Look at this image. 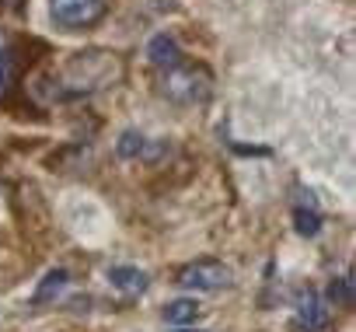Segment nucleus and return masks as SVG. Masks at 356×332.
I'll return each mask as SVG.
<instances>
[{
  "label": "nucleus",
  "mask_w": 356,
  "mask_h": 332,
  "mask_svg": "<svg viewBox=\"0 0 356 332\" xmlns=\"http://www.w3.org/2000/svg\"><path fill=\"white\" fill-rule=\"evenodd\" d=\"M213 88V77L207 67H186V63H175L161 74V95L175 105H196L207 102Z\"/></svg>",
  "instance_id": "obj_1"
},
{
  "label": "nucleus",
  "mask_w": 356,
  "mask_h": 332,
  "mask_svg": "<svg viewBox=\"0 0 356 332\" xmlns=\"http://www.w3.org/2000/svg\"><path fill=\"white\" fill-rule=\"evenodd\" d=\"M178 287H186V290H224V287H231L234 283V273H231V266L227 262H220V259H196V262H189L182 273H178V280H175Z\"/></svg>",
  "instance_id": "obj_2"
},
{
  "label": "nucleus",
  "mask_w": 356,
  "mask_h": 332,
  "mask_svg": "<svg viewBox=\"0 0 356 332\" xmlns=\"http://www.w3.org/2000/svg\"><path fill=\"white\" fill-rule=\"evenodd\" d=\"M108 8V0H49V15L60 29L77 32V29H91L95 22H102Z\"/></svg>",
  "instance_id": "obj_3"
},
{
  "label": "nucleus",
  "mask_w": 356,
  "mask_h": 332,
  "mask_svg": "<svg viewBox=\"0 0 356 332\" xmlns=\"http://www.w3.org/2000/svg\"><path fill=\"white\" fill-rule=\"evenodd\" d=\"M325 322H328V311H325V304H321L318 290H300V294H297L293 325H297V329H307V332H314V329H321Z\"/></svg>",
  "instance_id": "obj_4"
},
{
  "label": "nucleus",
  "mask_w": 356,
  "mask_h": 332,
  "mask_svg": "<svg viewBox=\"0 0 356 332\" xmlns=\"http://www.w3.org/2000/svg\"><path fill=\"white\" fill-rule=\"evenodd\" d=\"M108 283L115 290H122L126 297H136L147 290V273L136 266H115V269H108Z\"/></svg>",
  "instance_id": "obj_5"
},
{
  "label": "nucleus",
  "mask_w": 356,
  "mask_h": 332,
  "mask_svg": "<svg viewBox=\"0 0 356 332\" xmlns=\"http://www.w3.org/2000/svg\"><path fill=\"white\" fill-rule=\"evenodd\" d=\"M147 56H150V63L161 67V70L182 63V49H178V42H175L171 35H154L150 46H147Z\"/></svg>",
  "instance_id": "obj_6"
},
{
  "label": "nucleus",
  "mask_w": 356,
  "mask_h": 332,
  "mask_svg": "<svg viewBox=\"0 0 356 332\" xmlns=\"http://www.w3.org/2000/svg\"><path fill=\"white\" fill-rule=\"evenodd\" d=\"M67 283H70V273H67V269H53V273L42 280V287L35 290V304H46V301L60 297V294L67 290Z\"/></svg>",
  "instance_id": "obj_7"
},
{
  "label": "nucleus",
  "mask_w": 356,
  "mask_h": 332,
  "mask_svg": "<svg viewBox=\"0 0 356 332\" xmlns=\"http://www.w3.org/2000/svg\"><path fill=\"white\" fill-rule=\"evenodd\" d=\"M200 315V304L193 301V297H178V301H171L168 308H164V318L171 322V325H186V322H193Z\"/></svg>",
  "instance_id": "obj_8"
},
{
  "label": "nucleus",
  "mask_w": 356,
  "mask_h": 332,
  "mask_svg": "<svg viewBox=\"0 0 356 332\" xmlns=\"http://www.w3.org/2000/svg\"><path fill=\"white\" fill-rule=\"evenodd\" d=\"M143 143H147V136L143 133H136V129H126L122 136H119V143H115V154L119 157H140L143 154Z\"/></svg>",
  "instance_id": "obj_9"
},
{
  "label": "nucleus",
  "mask_w": 356,
  "mask_h": 332,
  "mask_svg": "<svg viewBox=\"0 0 356 332\" xmlns=\"http://www.w3.org/2000/svg\"><path fill=\"white\" fill-rule=\"evenodd\" d=\"M293 221H297V231L304 235V238H314L318 231H321V217H318V210L311 207V210H304V207H297V214H293Z\"/></svg>",
  "instance_id": "obj_10"
},
{
  "label": "nucleus",
  "mask_w": 356,
  "mask_h": 332,
  "mask_svg": "<svg viewBox=\"0 0 356 332\" xmlns=\"http://www.w3.org/2000/svg\"><path fill=\"white\" fill-rule=\"evenodd\" d=\"M328 297H332L335 304L349 308V304H353V273H346L342 280H332V287H328Z\"/></svg>",
  "instance_id": "obj_11"
},
{
  "label": "nucleus",
  "mask_w": 356,
  "mask_h": 332,
  "mask_svg": "<svg viewBox=\"0 0 356 332\" xmlns=\"http://www.w3.org/2000/svg\"><path fill=\"white\" fill-rule=\"evenodd\" d=\"M11 77H15V63H11V56L0 49V98L8 95V88H11Z\"/></svg>",
  "instance_id": "obj_12"
},
{
  "label": "nucleus",
  "mask_w": 356,
  "mask_h": 332,
  "mask_svg": "<svg viewBox=\"0 0 356 332\" xmlns=\"http://www.w3.org/2000/svg\"><path fill=\"white\" fill-rule=\"evenodd\" d=\"M0 4H18V0H0Z\"/></svg>",
  "instance_id": "obj_13"
},
{
  "label": "nucleus",
  "mask_w": 356,
  "mask_h": 332,
  "mask_svg": "<svg viewBox=\"0 0 356 332\" xmlns=\"http://www.w3.org/2000/svg\"><path fill=\"white\" fill-rule=\"evenodd\" d=\"M178 332H196V329H178Z\"/></svg>",
  "instance_id": "obj_14"
},
{
  "label": "nucleus",
  "mask_w": 356,
  "mask_h": 332,
  "mask_svg": "<svg viewBox=\"0 0 356 332\" xmlns=\"http://www.w3.org/2000/svg\"><path fill=\"white\" fill-rule=\"evenodd\" d=\"M0 49H4V39H0Z\"/></svg>",
  "instance_id": "obj_15"
}]
</instances>
